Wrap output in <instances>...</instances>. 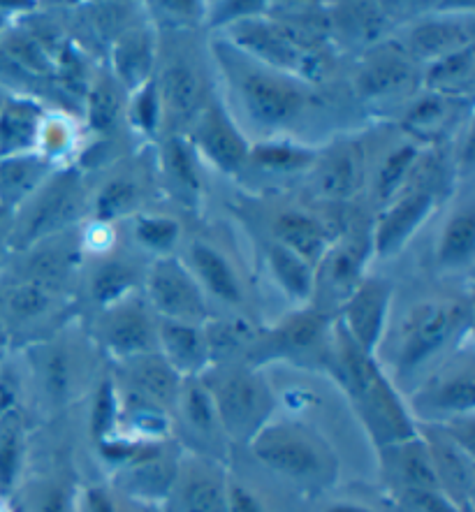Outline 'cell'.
I'll return each mask as SVG.
<instances>
[{
    "label": "cell",
    "mask_w": 475,
    "mask_h": 512,
    "mask_svg": "<svg viewBox=\"0 0 475 512\" xmlns=\"http://www.w3.org/2000/svg\"><path fill=\"white\" fill-rule=\"evenodd\" d=\"M408 79H411V70H408V65L397 63V61H385V63L371 65V68L364 72L362 89L369 95L390 93L408 84Z\"/></svg>",
    "instance_id": "obj_25"
},
{
    "label": "cell",
    "mask_w": 475,
    "mask_h": 512,
    "mask_svg": "<svg viewBox=\"0 0 475 512\" xmlns=\"http://www.w3.org/2000/svg\"><path fill=\"white\" fill-rule=\"evenodd\" d=\"M33 135V119L24 109H10L0 121V142L5 149H19L28 144V137Z\"/></svg>",
    "instance_id": "obj_32"
},
{
    "label": "cell",
    "mask_w": 475,
    "mask_h": 512,
    "mask_svg": "<svg viewBox=\"0 0 475 512\" xmlns=\"http://www.w3.org/2000/svg\"><path fill=\"white\" fill-rule=\"evenodd\" d=\"M413 158H415V149H411V146H406V149L392 153V156L387 158L383 172H380V197H390L392 190L399 186L401 179H404V174L408 167H411Z\"/></svg>",
    "instance_id": "obj_36"
},
{
    "label": "cell",
    "mask_w": 475,
    "mask_h": 512,
    "mask_svg": "<svg viewBox=\"0 0 475 512\" xmlns=\"http://www.w3.org/2000/svg\"><path fill=\"white\" fill-rule=\"evenodd\" d=\"M186 418L190 420L195 429L200 431H211L216 424V406L211 397L207 394V390L200 385H190L186 390Z\"/></svg>",
    "instance_id": "obj_30"
},
{
    "label": "cell",
    "mask_w": 475,
    "mask_h": 512,
    "mask_svg": "<svg viewBox=\"0 0 475 512\" xmlns=\"http://www.w3.org/2000/svg\"><path fill=\"white\" fill-rule=\"evenodd\" d=\"M255 457L274 471L292 478H316L325 471V457L318 445L288 427H274L262 431L253 443Z\"/></svg>",
    "instance_id": "obj_2"
},
{
    "label": "cell",
    "mask_w": 475,
    "mask_h": 512,
    "mask_svg": "<svg viewBox=\"0 0 475 512\" xmlns=\"http://www.w3.org/2000/svg\"><path fill=\"white\" fill-rule=\"evenodd\" d=\"M320 332H323V320L318 316H299L279 334L276 346L281 350L311 348L320 339Z\"/></svg>",
    "instance_id": "obj_26"
},
{
    "label": "cell",
    "mask_w": 475,
    "mask_h": 512,
    "mask_svg": "<svg viewBox=\"0 0 475 512\" xmlns=\"http://www.w3.org/2000/svg\"><path fill=\"white\" fill-rule=\"evenodd\" d=\"M116 114H119V98L109 86H98L91 95V121L95 128L107 130L114 126Z\"/></svg>",
    "instance_id": "obj_35"
},
{
    "label": "cell",
    "mask_w": 475,
    "mask_h": 512,
    "mask_svg": "<svg viewBox=\"0 0 475 512\" xmlns=\"http://www.w3.org/2000/svg\"><path fill=\"white\" fill-rule=\"evenodd\" d=\"M469 35L462 26L452 24H427L413 33V47L418 54H438V51L464 45Z\"/></svg>",
    "instance_id": "obj_22"
},
{
    "label": "cell",
    "mask_w": 475,
    "mask_h": 512,
    "mask_svg": "<svg viewBox=\"0 0 475 512\" xmlns=\"http://www.w3.org/2000/svg\"><path fill=\"white\" fill-rule=\"evenodd\" d=\"M387 290L383 283L371 281L364 288L357 290V295L348 304V327L353 334V343L362 348L364 353H371L376 346L380 327L385 320Z\"/></svg>",
    "instance_id": "obj_5"
},
{
    "label": "cell",
    "mask_w": 475,
    "mask_h": 512,
    "mask_svg": "<svg viewBox=\"0 0 475 512\" xmlns=\"http://www.w3.org/2000/svg\"><path fill=\"white\" fill-rule=\"evenodd\" d=\"M151 295L158 311L174 318H200L202 297L184 269L174 262H160L151 276Z\"/></svg>",
    "instance_id": "obj_4"
},
{
    "label": "cell",
    "mask_w": 475,
    "mask_h": 512,
    "mask_svg": "<svg viewBox=\"0 0 475 512\" xmlns=\"http://www.w3.org/2000/svg\"><path fill=\"white\" fill-rule=\"evenodd\" d=\"M355 184L353 158L339 156L325 172V190L332 195H346Z\"/></svg>",
    "instance_id": "obj_38"
},
{
    "label": "cell",
    "mask_w": 475,
    "mask_h": 512,
    "mask_svg": "<svg viewBox=\"0 0 475 512\" xmlns=\"http://www.w3.org/2000/svg\"><path fill=\"white\" fill-rule=\"evenodd\" d=\"M202 144L211 158L223 170H237L241 160L246 158V144L241 137L225 123L221 116H211L202 128Z\"/></svg>",
    "instance_id": "obj_11"
},
{
    "label": "cell",
    "mask_w": 475,
    "mask_h": 512,
    "mask_svg": "<svg viewBox=\"0 0 475 512\" xmlns=\"http://www.w3.org/2000/svg\"><path fill=\"white\" fill-rule=\"evenodd\" d=\"M12 306L14 311L24 313V316H31V313H38L42 306H45V297H42V292L38 288H24L14 295Z\"/></svg>",
    "instance_id": "obj_46"
},
{
    "label": "cell",
    "mask_w": 475,
    "mask_h": 512,
    "mask_svg": "<svg viewBox=\"0 0 475 512\" xmlns=\"http://www.w3.org/2000/svg\"><path fill=\"white\" fill-rule=\"evenodd\" d=\"M408 501L420 512H457L438 492H422V489H408Z\"/></svg>",
    "instance_id": "obj_45"
},
{
    "label": "cell",
    "mask_w": 475,
    "mask_h": 512,
    "mask_svg": "<svg viewBox=\"0 0 475 512\" xmlns=\"http://www.w3.org/2000/svg\"><path fill=\"white\" fill-rule=\"evenodd\" d=\"M77 216V188L72 181H61L54 190L42 200L38 207V214L28 225V234L38 237V234H47L51 230L61 228L72 218Z\"/></svg>",
    "instance_id": "obj_10"
},
{
    "label": "cell",
    "mask_w": 475,
    "mask_h": 512,
    "mask_svg": "<svg viewBox=\"0 0 475 512\" xmlns=\"http://www.w3.org/2000/svg\"><path fill=\"white\" fill-rule=\"evenodd\" d=\"M109 343L126 355L146 353L153 346V334L151 327L146 323V318L135 311H126L121 316H116L109 325Z\"/></svg>",
    "instance_id": "obj_15"
},
{
    "label": "cell",
    "mask_w": 475,
    "mask_h": 512,
    "mask_svg": "<svg viewBox=\"0 0 475 512\" xmlns=\"http://www.w3.org/2000/svg\"><path fill=\"white\" fill-rule=\"evenodd\" d=\"M63 510H65L63 492L61 489H51L40 503V512H63Z\"/></svg>",
    "instance_id": "obj_50"
},
{
    "label": "cell",
    "mask_w": 475,
    "mask_h": 512,
    "mask_svg": "<svg viewBox=\"0 0 475 512\" xmlns=\"http://www.w3.org/2000/svg\"><path fill=\"white\" fill-rule=\"evenodd\" d=\"M179 512H230L223 487L207 473H193L179 492Z\"/></svg>",
    "instance_id": "obj_13"
},
{
    "label": "cell",
    "mask_w": 475,
    "mask_h": 512,
    "mask_svg": "<svg viewBox=\"0 0 475 512\" xmlns=\"http://www.w3.org/2000/svg\"><path fill=\"white\" fill-rule=\"evenodd\" d=\"M362 262V253L357 246H348L339 251L332 258V281L343 288V285H350V281L355 279L357 274V267H360Z\"/></svg>",
    "instance_id": "obj_41"
},
{
    "label": "cell",
    "mask_w": 475,
    "mask_h": 512,
    "mask_svg": "<svg viewBox=\"0 0 475 512\" xmlns=\"http://www.w3.org/2000/svg\"><path fill=\"white\" fill-rule=\"evenodd\" d=\"M10 51L19 58L21 63L28 65V68H35V70H45L47 68V58H45V54H42V49L35 45L33 40H26V38L12 40L10 42Z\"/></svg>",
    "instance_id": "obj_44"
},
{
    "label": "cell",
    "mask_w": 475,
    "mask_h": 512,
    "mask_svg": "<svg viewBox=\"0 0 475 512\" xmlns=\"http://www.w3.org/2000/svg\"><path fill=\"white\" fill-rule=\"evenodd\" d=\"M38 172L40 170L33 163L10 160L0 167V193L5 195V200H19L35 184Z\"/></svg>",
    "instance_id": "obj_28"
},
{
    "label": "cell",
    "mask_w": 475,
    "mask_h": 512,
    "mask_svg": "<svg viewBox=\"0 0 475 512\" xmlns=\"http://www.w3.org/2000/svg\"><path fill=\"white\" fill-rule=\"evenodd\" d=\"M91 508H93V512H114L112 503H109L107 496L100 494V492L91 494Z\"/></svg>",
    "instance_id": "obj_51"
},
{
    "label": "cell",
    "mask_w": 475,
    "mask_h": 512,
    "mask_svg": "<svg viewBox=\"0 0 475 512\" xmlns=\"http://www.w3.org/2000/svg\"><path fill=\"white\" fill-rule=\"evenodd\" d=\"M156 109H158V102H156V89L149 86L142 93L140 102H137V119L144 128H153V121H156Z\"/></svg>",
    "instance_id": "obj_47"
},
{
    "label": "cell",
    "mask_w": 475,
    "mask_h": 512,
    "mask_svg": "<svg viewBox=\"0 0 475 512\" xmlns=\"http://www.w3.org/2000/svg\"><path fill=\"white\" fill-rule=\"evenodd\" d=\"M163 95L174 114L188 116L195 112L197 100H200V82L184 65H174L163 77Z\"/></svg>",
    "instance_id": "obj_18"
},
{
    "label": "cell",
    "mask_w": 475,
    "mask_h": 512,
    "mask_svg": "<svg viewBox=\"0 0 475 512\" xmlns=\"http://www.w3.org/2000/svg\"><path fill=\"white\" fill-rule=\"evenodd\" d=\"M135 276H133V269L126 267V265H107L102 267L98 276H95L93 281V295L98 302H112V299L121 297L123 292H126L130 285H133Z\"/></svg>",
    "instance_id": "obj_27"
},
{
    "label": "cell",
    "mask_w": 475,
    "mask_h": 512,
    "mask_svg": "<svg viewBox=\"0 0 475 512\" xmlns=\"http://www.w3.org/2000/svg\"><path fill=\"white\" fill-rule=\"evenodd\" d=\"M431 207L429 195H413L406 197L404 202H399L390 214L385 216V221L378 228L376 246L380 253H392L411 237L415 225L425 221L427 211Z\"/></svg>",
    "instance_id": "obj_8"
},
{
    "label": "cell",
    "mask_w": 475,
    "mask_h": 512,
    "mask_svg": "<svg viewBox=\"0 0 475 512\" xmlns=\"http://www.w3.org/2000/svg\"><path fill=\"white\" fill-rule=\"evenodd\" d=\"M429 455L431 462H434L438 482H443V485H448L452 492L462 496L471 494V468L450 443L431 441Z\"/></svg>",
    "instance_id": "obj_17"
},
{
    "label": "cell",
    "mask_w": 475,
    "mask_h": 512,
    "mask_svg": "<svg viewBox=\"0 0 475 512\" xmlns=\"http://www.w3.org/2000/svg\"><path fill=\"white\" fill-rule=\"evenodd\" d=\"M163 343L167 350V364L172 369L193 371L202 367L204 346L195 329L177 323H167L163 327Z\"/></svg>",
    "instance_id": "obj_12"
},
{
    "label": "cell",
    "mask_w": 475,
    "mask_h": 512,
    "mask_svg": "<svg viewBox=\"0 0 475 512\" xmlns=\"http://www.w3.org/2000/svg\"><path fill=\"white\" fill-rule=\"evenodd\" d=\"M327 512H369L367 508H360V506H334Z\"/></svg>",
    "instance_id": "obj_52"
},
{
    "label": "cell",
    "mask_w": 475,
    "mask_h": 512,
    "mask_svg": "<svg viewBox=\"0 0 475 512\" xmlns=\"http://www.w3.org/2000/svg\"><path fill=\"white\" fill-rule=\"evenodd\" d=\"M272 262L285 288L295 292V295H306V292H309V285H311L309 265H306L302 258H297V255L288 251L285 246H274Z\"/></svg>",
    "instance_id": "obj_24"
},
{
    "label": "cell",
    "mask_w": 475,
    "mask_h": 512,
    "mask_svg": "<svg viewBox=\"0 0 475 512\" xmlns=\"http://www.w3.org/2000/svg\"><path fill=\"white\" fill-rule=\"evenodd\" d=\"M267 413V394L248 373L225 380L216 397V415L232 436H251Z\"/></svg>",
    "instance_id": "obj_3"
},
{
    "label": "cell",
    "mask_w": 475,
    "mask_h": 512,
    "mask_svg": "<svg viewBox=\"0 0 475 512\" xmlns=\"http://www.w3.org/2000/svg\"><path fill=\"white\" fill-rule=\"evenodd\" d=\"M177 223L165 221V218H153V221H142L140 228H137V234L140 239L146 241V244L153 248H167L177 239Z\"/></svg>",
    "instance_id": "obj_39"
},
{
    "label": "cell",
    "mask_w": 475,
    "mask_h": 512,
    "mask_svg": "<svg viewBox=\"0 0 475 512\" xmlns=\"http://www.w3.org/2000/svg\"><path fill=\"white\" fill-rule=\"evenodd\" d=\"M193 258H195L197 269H200V274L204 276V281L209 283V288L214 290L218 297L228 299V302H237L239 285L221 255L214 253L207 246H195Z\"/></svg>",
    "instance_id": "obj_19"
},
{
    "label": "cell",
    "mask_w": 475,
    "mask_h": 512,
    "mask_svg": "<svg viewBox=\"0 0 475 512\" xmlns=\"http://www.w3.org/2000/svg\"><path fill=\"white\" fill-rule=\"evenodd\" d=\"M276 230H279V237L283 239V246L302 260H316L325 246L323 232L309 218L288 214L281 218Z\"/></svg>",
    "instance_id": "obj_14"
},
{
    "label": "cell",
    "mask_w": 475,
    "mask_h": 512,
    "mask_svg": "<svg viewBox=\"0 0 475 512\" xmlns=\"http://www.w3.org/2000/svg\"><path fill=\"white\" fill-rule=\"evenodd\" d=\"M116 418V399L112 392V385H102V390L98 394V401H95L93 408V434L102 438L109 431V427L114 424Z\"/></svg>",
    "instance_id": "obj_40"
},
{
    "label": "cell",
    "mask_w": 475,
    "mask_h": 512,
    "mask_svg": "<svg viewBox=\"0 0 475 512\" xmlns=\"http://www.w3.org/2000/svg\"><path fill=\"white\" fill-rule=\"evenodd\" d=\"M239 42L241 45L255 49L260 56H265L269 61L279 65L292 63V56H295L288 42L267 26H246V31L239 33Z\"/></svg>",
    "instance_id": "obj_21"
},
{
    "label": "cell",
    "mask_w": 475,
    "mask_h": 512,
    "mask_svg": "<svg viewBox=\"0 0 475 512\" xmlns=\"http://www.w3.org/2000/svg\"><path fill=\"white\" fill-rule=\"evenodd\" d=\"M471 63H473V49L466 47L459 54L445 58L443 63H438L434 70H431L429 82L431 84H457L471 72Z\"/></svg>",
    "instance_id": "obj_34"
},
{
    "label": "cell",
    "mask_w": 475,
    "mask_h": 512,
    "mask_svg": "<svg viewBox=\"0 0 475 512\" xmlns=\"http://www.w3.org/2000/svg\"><path fill=\"white\" fill-rule=\"evenodd\" d=\"M172 482V468L160 464L158 459H146L133 471V487L144 494H163Z\"/></svg>",
    "instance_id": "obj_31"
},
{
    "label": "cell",
    "mask_w": 475,
    "mask_h": 512,
    "mask_svg": "<svg viewBox=\"0 0 475 512\" xmlns=\"http://www.w3.org/2000/svg\"><path fill=\"white\" fill-rule=\"evenodd\" d=\"M246 102L251 114L260 123H281L290 119L302 105L297 91L285 89V86L269 82L265 77H251L244 86Z\"/></svg>",
    "instance_id": "obj_7"
},
{
    "label": "cell",
    "mask_w": 475,
    "mask_h": 512,
    "mask_svg": "<svg viewBox=\"0 0 475 512\" xmlns=\"http://www.w3.org/2000/svg\"><path fill=\"white\" fill-rule=\"evenodd\" d=\"M133 200H135V188L126 184V181H114V184H109L100 195V202H98L100 218H114L116 214H121L123 209H128Z\"/></svg>",
    "instance_id": "obj_37"
},
{
    "label": "cell",
    "mask_w": 475,
    "mask_h": 512,
    "mask_svg": "<svg viewBox=\"0 0 475 512\" xmlns=\"http://www.w3.org/2000/svg\"><path fill=\"white\" fill-rule=\"evenodd\" d=\"M401 478L408 489H422V492H438L441 482H438L434 462H431L429 448L420 443H406L401 448V457L397 462Z\"/></svg>",
    "instance_id": "obj_16"
},
{
    "label": "cell",
    "mask_w": 475,
    "mask_h": 512,
    "mask_svg": "<svg viewBox=\"0 0 475 512\" xmlns=\"http://www.w3.org/2000/svg\"><path fill=\"white\" fill-rule=\"evenodd\" d=\"M343 369H346L350 392L355 394L364 411L371 415V422L378 424L385 436L401 438V441L411 436V424L406 422V415L401 411L390 385L385 383L374 362L369 360V353L350 343L343 353Z\"/></svg>",
    "instance_id": "obj_1"
},
{
    "label": "cell",
    "mask_w": 475,
    "mask_h": 512,
    "mask_svg": "<svg viewBox=\"0 0 475 512\" xmlns=\"http://www.w3.org/2000/svg\"><path fill=\"white\" fill-rule=\"evenodd\" d=\"M49 387L56 394H61L68 387V371H65V360L61 355H56L49 362Z\"/></svg>",
    "instance_id": "obj_48"
},
{
    "label": "cell",
    "mask_w": 475,
    "mask_h": 512,
    "mask_svg": "<svg viewBox=\"0 0 475 512\" xmlns=\"http://www.w3.org/2000/svg\"><path fill=\"white\" fill-rule=\"evenodd\" d=\"M258 160L262 165H269V167H283V170H288V167H299L304 165L309 156H306L304 151H295V149H285V146H262L258 149Z\"/></svg>",
    "instance_id": "obj_43"
},
{
    "label": "cell",
    "mask_w": 475,
    "mask_h": 512,
    "mask_svg": "<svg viewBox=\"0 0 475 512\" xmlns=\"http://www.w3.org/2000/svg\"><path fill=\"white\" fill-rule=\"evenodd\" d=\"M455 323L457 313L452 309H427L418 313V320L408 332L406 346L401 350V364L415 367V364L427 360L436 348L443 346Z\"/></svg>",
    "instance_id": "obj_6"
},
{
    "label": "cell",
    "mask_w": 475,
    "mask_h": 512,
    "mask_svg": "<svg viewBox=\"0 0 475 512\" xmlns=\"http://www.w3.org/2000/svg\"><path fill=\"white\" fill-rule=\"evenodd\" d=\"M436 406L448 408V411H471L475 390H473V376L464 373V376L452 378L445 383L441 390L436 392Z\"/></svg>",
    "instance_id": "obj_29"
},
{
    "label": "cell",
    "mask_w": 475,
    "mask_h": 512,
    "mask_svg": "<svg viewBox=\"0 0 475 512\" xmlns=\"http://www.w3.org/2000/svg\"><path fill=\"white\" fill-rule=\"evenodd\" d=\"M230 503H232L230 512H265L260 508V503L246 492V489H239V487L232 489Z\"/></svg>",
    "instance_id": "obj_49"
},
{
    "label": "cell",
    "mask_w": 475,
    "mask_h": 512,
    "mask_svg": "<svg viewBox=\"0 0 475 512\" xmlns=\"http://www.w3.org/2000/svg\"><path fill=\"white\" fill-rule=\"evenodd\" d=\"M19 457V427L14 415L5 420L3 429H0V480L10 482L17 468Z\"/></svg>",
    "instance_id": "obj_33"
},
{
    "label": "cell",
    "mask_w": 475,
    "mask_h": 512,
    "mask_svg": "<svg viewBox=\"0 0 475 512\" xmlns=\"http://www.w3.org/2000/svg\"><path fill=\"white\" fill-rule=\"evenodd\" d=\"M475 248V221L469 216H457L445 230V239L441 246V258L445 262H462L471 258Z\"/></svg>",
    "instance_id": "obj_23"
},
{
    "label": "cell",
    "mask_w": 475,
    "mask_h": 512,
    "mask_svg": "<svg viewBox=\"0 0 475 512\" xmlns=\"http://www.w3.org/2000/svg\"><path fill=\"white\" fill-rule=\"evenodd\" d=\"M167 163H170L172 174L181 181V184L197 188V174L193 167V158L188 156L184 144H179V142L170 144V149H167Z\"/></svg>",
    "instance_id": "obj_42"
},
{
    "label": "cell",
    "mask_w": 475,
    "mask_h": 512,
    "mask_svg": "<svg viewBox=\"0 0 475 512\" xmlns=\"http://www.w3.org/2000/svg\"><path fill=\"white\" fill-rule=\"evenodd\" d=\"M116 63H119L121 77L126 79L128 86L142 84L146 72L151 68V49L149 42L140 35H133V38H126L121 42L119 51H116Z\"/></svg>",
    "instance_id": "obj_20"
},
{
    "label": "cell",
    "mask_w": 475,
    "mask_h": 512,
    "mask_svg": "<svg viewBox=\"0 0 475 512\" xmlns=\"http://www.w3.org/2000/svg\"><path fill=\"white\" fill-rule=\"evenodd\" d=\"M133 380L137 385V394L149 399L151 404H170L179 394V378L165 360L156 357H144L133 367Z\"/></svg>",
    "instance_id": "obj_9"
}]
</instances>
